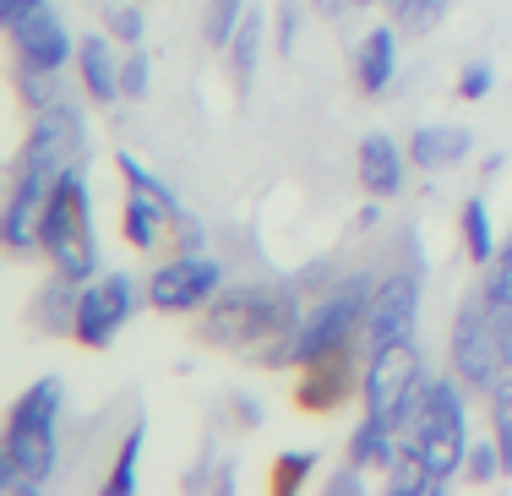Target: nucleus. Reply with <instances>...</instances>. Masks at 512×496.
I'll use <instances>...</instances> for the list:
<instances>
[{"label":"nucleus","instance_id":"obj_1","mask_svg":"<svg viewBox=\"0 0 512 496\" xmlns=\"http://www.w3.org/2000/svg\"><path fill=\"white\" fill-rule=\"evenodd\" d=\"M295 284H224L202 311L197 338L229 355H251L262 366H295V322H300Z\"/></svg>","mask_w":512,"mask_h":496},{"label":"nucleus","instance_id":"obj_2","mask_svg":"<svg viewBox=\"0 0 512 496\" xmlns=\"http://www.w3.org/2000/svg\"><path fill=\"white\" fill-rule=\"evenodd\" d=\"M60 377H39L11 398L6 420V453H0V491L6 496H39L44 480L60 464Z\"/></svg>","mask_w":512,"mask_h":496},{"label":"nucleus","instance_id":"obj_3","mask_svg":"<svg viewBox=\"0 0 512 496\" xmlns=\"http://www.w3.org/2000/svg\"><path fill=\"white\" fill-rule=\"evenodd\" d=\"M376 295V273L355 268V273H338L333 289L311 295V306L300 311L295 322V366H306L316 355H333V349H349L355 338H365V311H371Z\"/></svg>","mask_w":512,"mask_h":496},{"label":"nucleus","instance_id":"obj_4","mask_svg":"<svg viewBox=\"0 0 512 496\" xmlns=\"http://www.w3.org/2000/svg\"><path fill=\"white\" fill-rule=\"evenodd\" d=\"M39 251L50 257L55 273L88 284L99 273V224H93V197H88V175L66 169L50 197V213H44V229H39Z\"/></svg>","mask_w":512,"mask_h":496},{"label":"nucleus","instance_id":"obj_5","mask_svg":"<svg viewBox=\"0 0 512 496\" xmlns=\"http://www.w3.org/2000/svg\"><path fill=\"white\" fill-rule=\"evenodd\" d=\"M469 387L458 377H431L420 393V404H414L409 426H404V442L420 447V458L436 469L442 480L463 475V458H469Z\"/></svg>","mask_w":512,"mask_h":496},{"label":"nucleus","instance_id":"obj_6","mask_svg":"<svg viewBox=\"0 0 512 496\" xmlns=\"http://www.w3.org/2000/svg\"><path fill=\"white\" fill-rule=\"evenodd\" d=\"M425 382L431 377H425V360H420V349H414V338L371 344V355H365V387H360L365 415L387 420V426L404 437V426H409L414 404H420Z\"/></svg>","mask_w":512,"mask_h":496},{"label":"nucleus","instance_id":"obj_7","mask_svg":"<svg viewBox=\"0 0 512 496\" xmlns=\"http://www.w3.org/2000/svg\"><path fill=\"white\" fill-rule=\"evenodd\" d=\"M447 355H453V377L469 387V393H485L502 382L507 360H502V311L480 295H469L453 317V338H447Z\"/></svg>","mask_w":512,"mask_h":496},{"label":"nucleus","instance_id":"obj_8","mask_svg":"<svg viewBox=\"0 0 512 496\" xmlns=\"http://www.w3.org/2000/svg\"><path fill=\"white\" fill-rule=\"evenodd\" d=\"M60 175H66V164L44 159V153H33V148L17 153V164H11V191H6V246L11 251L39 246V229H44V213H50Z\"/></svg>","mask_w":512,"mask_h":496},{"label":"nucleus","instance_id":"obj_9","mask_svg":"<svg viewBox=\"0 0 512 496\" xmlns=\"http://www.w3.org/2000/svg\"><path fill=\"white\" fill-rule=\"evenodd\" d=\"M224 289V262L207 257V251H175L169 262H158L142 284V300L164 317H191L207 311V300Z\"/></svg>","mask_w":512,"mask_h":496},{"label":"nucleus","instance_id":"obj_10","mask_svg":"<svg viewBox=\"0 0 512 496\" xmlns=\"http://www.w3.org/2000/svg\"><path fill=\"white\" fill-rule=\"evenodd\" d=\"M420 278H425V262H420V251H414V240H409V246H404V268L376 278L371 311H365V344L414 338V328H420Z\"/></svg>","mask_w":512,"mask_h":496},{"label":"nucleus","instance_id":"obj_11","mask_svg":"<svg viewBox=\"0 0 512 496\" xmlns=\"http://www.w3.org/2000/svg\"><path fill=\"white\" fill-rule=\"evenodd\" d=\"M131 311H137V278L131 273H93L77 295V328H71V338L82 349H109L120 338V328L131 322Z\"/></svg>","mask_w":512,"mask_h":496},{"label":"nucleus","instance_id":"obj_12","mask_svg":"<svg viewBox=\"0 0 512 496\" xmlns=\"http://www.w3.org/2000/svg\"><path fill=\"white\" fill-rule=\"evenodd\" d=\"M360 387H365V366H355V344L295 366V404L306 415H338Z\"/></svg>","mask_w":512,"mask_h":496},{"label":"nucleus","instance_id":"obj_13","mask_svg":"<svg viewBox=\"0 0 512 496\" xmlns=\"http://www.w3.org/2000/svg\"><path fill=\"white\" fill-rule=\"evenodd\" d=\"M409 148H398L387 131H365L360 137V153H355V175H360V191L371 202H393L404 197V180H409Z\"/></svg>","mask_w":512,"mask_h":496},{"label":"nucleus","instance_id":"obj_14","mask_svg":"<svg viewBox=\"0 0 512 496\" xmlns=\"http://www.w3.org/2000/svg\"><path fill=\"white\" fill-rule=\"evenodd\" d=\"M11 50H17L22 66H44V71H60L77 60V39H71V28L60 22L55 6L33 11L28 22H17L11 28Z\"/></svg>","mask_w":512,"mask_h":496},{"label":"nucleus","instance_id":"obj_15","mask_svg":"<svg viewBox=\"0 0 512 496\" xmlns=\"http://www.w3.org/2000/svg\"><path fill=\"white\" fill-rule=\"evenodd\" d=\"M22 148H33V153H44V159H55V164H82V153H88V126H82V110H71L66 99L50 104V110H39L33 115V126H28V137H22Z\"/></svg>","mask_w":512,"mask_h":496},{"label":"nucleus","instance_id":"obj_16","mask_svg":"<svg viewBox=\"0 0 512 496\" xmlns=\"http://www.w3.org/2000/svg\"><path fill=\"white\" fill-rule=\"evenodd\" d=\"M414 169L436 175V169H453L474 153V131L458 126V120H431V126H414V137L404 142Z\"/></svg>","mask_w":512,"mask_h":496},{"label":"nucleus","instance_id":"obj_17","mask_svg":"<svg viewBox=\"0 0 512 496\" xmlns=\"http://www.w3.org/2000/svg\"><path fill=\"white\" fill-rule=\"evenodd\" d=\"M77 77H82V88L93 93V104L126 99V88H120V55H115V39H109V28L82 33V39H77Z\"/></svg>","mask_w":512,"mask_h":496},{"label":"nucleus","instance_id":"obj_18","mask_svg":"<svg viewBox=\"0 0 512 496\" xmlns=\"http://www.w3.org/2000/svg\"><path fill=\"white\" fill-rule=\"evenodd\" d=\"M398 77V28H387V22H376L371 33H360L355 44V88L360 93H387Z\"/></svg>","mask_w":512,"mask_h":496},{"label":"nucleus","instance_id":"obj_19","mask_svg":"<svg viewBox=\"0 0 512 496\" xmlns=\"http://www.w3.org/2000/svg\"><path fill=\"white\" fill-rule=\"evenodd\" d=\"M120 235H126L131 251H153L158 240L169 235V208L148 191H131L126 186V202H120Z\"/></svg>","mask_w":512,"mask_h":496},{"label":"nucleus","instance_id":"obj_20","mask_svg":"<svg viewBox=\"0 0 512 496\" xmlns=\"http://www.w3.org/2000/svg\"><path fill=\"white\" fill-rule=\"evenodd\" d=\"M262 44H267V6H251L246 11V22H240V33L229 39V77H235V88L240 93H251V82H256V66H262Z\"/></svg>","mask_w":512,"mask_h":496},{"label":"nucleus","instance_id":"obj_21","mask_svg":"<svg viewBox=\"0 0 512 496\" xmlns=\"http://www.w3.org/2000/svg\"><path fill=\"white\" fill-rule=\"evenodd\" d=\"M77 295H82V284L77 278H66V273H55L50 284L33 295V328L39 333H71L77 328Z\"/></svg>","mask_w":512,"mask_h":496},{"label":"nucleus","instance_id":"obj_22","mask_svg":"<svg viewBox=\"0 0 512 496\" xmlns=\"http://www.w3.org/2000/svg\"><path fill=\"white\" fill-rule=\"evenodd\" d=\"M442 486H447V480L420 458V447L398 442V453L387 458V491H393V496H436Z\"/></svg>","mask_w":512,"mask_h":496},{"label":"nucleus","instance_id":"obj_23","mask_svg":"<svg viewBox=\"0 0 512 496\" xmlns=\"http://www.w3.org/2000/svg\"><path fill=\"white\" fill-rule=\"evenodd\" d=\"M458 240H463V257H469L474 268H491V262H496L502 240H496V224H491L485 197H469V202L458 208Z\"/></svg>","mask_w":512,"mask_h":496},{"label":"nucleus","instance_id":"obj_24","mask_svg":"<svg viewBox=\"0 0 512 496\" xmlns=\"http://www.w3.org/2000/svg\"><path fill=\"white\" fill-rule=\"evenodd\" d=\"M398 431L387 426V420H376V415H360V426H355V437H349V458H355V464H365V469H376L382 464L387 469V458L398 453Z\"/></svg>","mask_w":512,"mask_h":496},{"label":"nucleus","instance_id":"obj_25","mask_svg":"<svg viewBox=\"0 0 512 496\" xmlns=\"http://www.w3.org/2000/svg\"><path fill=\"white\" fill-rule=\"evenodd\" d=\"M142 442H148V420H137V426H131L126 437H120V447H115V464H109V475H104V491H109V496H131V491H137Z\"/></svg>","mask_w":512,"mask_h":496},{"label":"nucleus","instance_id":"obj_26","mask_svg":"<svg viewBox=\"0 0 512 496\" xmlns=\"http://www.w3.org/2000/svg\"><path fill=\"white\" fill-rule=\"evenodd\" d=\"M311 475H316V453H306V447H289V453H278V458H273L267 491L295 496V491H306V486H311Z\"/></svg>","mask_w":512,"mask_h":496},{"label":"nucleus","instance_id":"obj_27","mask_svg":"<svg viewBox=\"0 0 512 496\" xmlns=\"http://www.w3.org/2000/svg\"><path fill=\"white\" fill-rule=\"evenodd\" d=\"M246 0H207L202 6V39L213 44V50H229V39L240 33V22H246Z\"/></svg>","mask_w":512,"mask_h":496},{"label":"nucleus","instance_id":"obj_28","mask_svg":"<svg viewBox=\"0 0 512 496\" xmlns=\"http://www.w3.org/2000/svg\"><path fill=\"white\" fill-rule=\"evenodd\" d=\"M17 99L22 110H50V104H60V71H44V66H22L17 60Z\"/></svg>","mask_w":512,"mask_h":496},{"label":"nucleus","instance_id":"obj_29","mask_svg":"<svg viewBox=\"0 0 512 496\" xmlns=\"http://www.w3.org/2000/svg\"><path fill=\"white\" fill-rule=\"evenodd\" d=\"M491 437L502 447V464L512 475V371H502V382L491 387Z\"/></svg>","mask_w":512,"mask_h":496},{"label":"nucleus","instance_id":"obj_30","mask_svg":"<svg viewBox=\"0 0 512 496\" xmlns=\"http://www.w3.org/2000/svg\"><path fill=\"white\" fill-rule=\"evenodd\" d=\"M463 475H469L474 486H491L496 475H507V464H502V447H496V437L469 442V458H463Z\"/></svg>","mask_w":512,"mask_h":496},{"label":"nucleus","instance_id":"obj_31","mask_svg":"<svg viewBox=\"0 0 512 496\" xmlns=\"http://www.w3.org/2000/svg\"><path fill=\"white\" fill-rule=\"evenodd\" d=\"M447 17V0H393V22L404 33H431Z\"/></svg>","mask_w":512,"mask_h":496},{"label":"nucleus","instance_id":"obj_32","mask_svg":"<svg viewBox=\"0 0 512 496\" xmlns=\"http://www.w3.org/2000/svg\"><path fill=\"white\" fill-rule=\"evenodd\" d=\"M104 28L115 44H142V33H148V17H142V6H126V0H115V6L104 11Z\"/></svg>","mask_w":512,"mask_h":496},{"label":"nucleus","instance_id":"obj_33","mask_svg":"<svg viewBox=\"0 0 512 496\" xmlns=\"http://www.w3.org/2000/svg\"><path fill=\"white\" fill-rule=\"evenodd\" d=\"M120 88H126V99H148L153 88V60L142 44H131L126 55H120Z\"/></svg>","mask_w":512,"mask_h":496},{"label":"nucleus","instance_id":"obj_34","mask_svg":"<svg viewBox=\"0 0 512 496\" xmlns=\"http://www.w3.org/2000/svg\"><path fill=\"white\" fill-rule=\"evenodd\" d=\"M485 300H491L496 311H512V240L496 251L491 273H485Z\"/></svg>","mask_w":512,"mask_h":496},{"label":"nucleus","instance_id":"obj_35","mask_svg":"<svg viewBox=\"0 0 512 496\" xmlns=\"http://www.w3.org/2000/svg\"><path fill=\"white\" fill-rule=\"evenodd\" d=\"M300 22H306V6H300V0H278V11H273V44H278V55H295Z\"/></svg>","mask_w":512,"mask_h":496},{"label":"nucleus","instance_id":"obj_36","mask_svg":"<svg viewBox=\"0 0 512 496\" xmlns=\"http://www.w3.org/2000/svg\"><path fill=\"white\" fill-rule=\"evenodd\" d=\"M491 88H496V66H491V60H469V66L458 71V99L463 104H480Z\"/></svg>","mask_w":512,"mask_h":496},{"label":"nucleus","instance_id":"obj_37","mask_svg":"<svg viewBox=\"0 0 512 496\" xmlns=\"http://www.w3.org/2000/svg\"><path fill=\"white\" fill-rule=\"evenodd\" d=\"M327 491L333 496H349V491H365V464H355V458H344V469H338L333 480H327Z\"/></svg>","mask_w":512,"mask_h":496},{"label":"nucleus","instance_id":"obj_38","mask_svg":"<svg viewBox=\"0 0 512 496\" xmlns=\"http://www.w3.org/2000/svg\"><path fill=\"white\" fill-rule=\"evenodd\" d=\"M44 6H50V0H0V22L17 28V22H28L33 11H44Z\"/></svg>","mask_w":512,"mask_h":496},{"label":"nucleus","instance_id":"obj_39","mask_svg":"<svg viewBox=\"0 0 512 496\" xmlns=\"http://www.w3.org/2000/svg\"><path fill=\"white\" fill-rule=\"evenodd\" d=\"M229 404L240 409V426H262V404L251 393H229Z\"/></svg>","mask_w":512,"mask_h":496},{"label":"nucleus","instance_id":"obj_40","mask_svg":"<svg viewBox=\"0 0 512 496\" xmlns=\"http://www.w3.org/2000/svg\"><path fill=\"white\" fill-rule=\"evenodd\" d=\"M502 360H507V371H512V311H502Z\"/></svg>","mask_w":512,"mask_h":496},{"label":"nucleus","instance_id":"obj_41","mask_svg":"<svg viewBox=\"0 0 512 496\" xmlns=\"http://www.w3.org/2000/svg\"><path fill=\"white\" fill-rule=\"evenodd\" d=\"M355 6H393V0H355Z\"/></svg>","mask_w":512,"mask_h":496},{"label":"nucleus","instance_id":"obj_42","mask_svg":"<svg viewBox=\"0 0 512 496\" xmlns=\"http://www.w3.org/2000/svg\"><path fill=\"white\" fill-rule=\"evenodd\" d=\"M93 6H115V0H93Z\"/></svg>","mask_w":512,"mask_h":496}]
</instances>
